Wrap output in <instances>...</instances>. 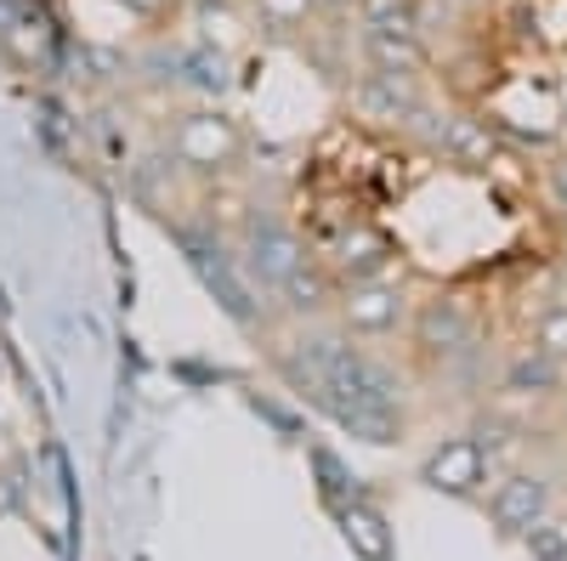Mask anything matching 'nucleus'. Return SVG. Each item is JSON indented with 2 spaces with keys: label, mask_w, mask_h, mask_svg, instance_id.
Here are the masks:
<instances>
[{
  "label": "nucleus",
  "mask_w": 567,
  "mask_h": 561,
  "mask_svg": "<svg viewBox=\"0 0 567 561\" xmlns=\"http://www.w3.org/2000/svg\"><path fill=\"white\" fill-rule=\"evenodd\" d=\"M284 374L290 386L318 403L341 432H352L358 443L386 448L403 437V392L398 374L386 363H374L363 346H352L336 330H307L290 352H284Z\"/></svg>",
  "instance_id": "f257e3e1"
},
{
  "label": "nucleus",
  "mask_w": 567,
  "mask_h": 561,
  "mask_svg": "<svg viewBox=\"0 0 567 561\" xmlns=\"http://www.w3.org/2000/svg\"><path fill=\"white\" fill-rule=\"evenodd\" d=\"M307 261H312V256H307L301 232H296L290 221H278V216H250L245 245H239V267H245V278H250L256 290L278 295Z\"/></svg>",
  "instance_id": "f03ea898"
},
{
  "label": "nucleus",
  "mask_w": 567,
  "mask_h": 561,
  "mask_svg": "<svg viewBox=\"0 0 567 561\" xmlns=\"http://www.w3.org/2000/svg\"><path fill=\"white\" fill-rule=\"evenodd\" d=\"M182 250H187V267L199 272V284L216 295V307L239 323V330H256L261 323V301H256V284L245 278L239 256H227L216 239H199V232H176Z\"/></svg>",
  "instance_id": "7ed1b4c3"
},
{
  "label": "nucleus",
  "mask_w": 567,
  "mask_h": 561,
  "mask_svg": "<svg viewBox=\"0 0 567 561\" xmlns=\"http://www.w3.org/2000/svg\"><path fill=\"white\" fill-rule=\"evenodd\" d=\"M488 471H494V454H488L483 437H449L425 454L420 482L432 494H449V499H471V494H483Z\"/></svg>",
  "instance_id": "20e7f679"
},
{
  "label": "nucleus",
  "mask_w": 567,
  "mask_h": 561,
  "mask_svg": "<svg viewBox=\"0 0 567 561\" xmlns=\"http://www.w3.org/2000/svg\"><path fill=\"white\" fill-rule=\"evenodd\" d=\"M171 148H176L182 165H194V170H227L233 159H239L245 136H239V125H233L227 114L205 108V114H187V120L176 125Z\"/></svg>",
  "instance_id": "39448f33"
},
{
  "label": "nucleus",
  "mask_w": 567,
  "mask_h": 561,
  "mask_svg": "<svg viewBox=\"0 0 567 561\" xmlns=\"http://www.w3.org/2000/svg\"><path fill=\"white\" fill-rule=\"evenodd\" d=\"M341 318L358 335H392L409 318V295L392 284V278H352L347 295H341Z\"/></svg>",
  "instance_id": "423d86ee"
},
{
  "label": "nucleus",
  "mask_w": 567,
  "mask_h": 561,
  "mask_svg": "<svg viewBox=\"0 0 567 561\" xmlns=\"http://www.w3.org/2000/svg\"><path fill=\"white\" fill-rule=\"evenodd\" d=\"M488 517L499 528V539H528V528H539L550 517V482L534 471H516L488 494Z\"/></svg>",
  "instance_id": "0eeeda50"
},
{
  "label": "nucleus",
  "mask_w": 567,
  "mask_h": 561,
  "mask_svg": "<svg viewBox=\"0 0 567 561\" xmlns=\"http://www.w3.org/2000/svg\"><path fill=\"white\" fill-rule=\"evenodd\" d=\"M358 108L369 120H381V125H409V120H432L425 114V97H420V85L414 74H392V69H369L363 85L352 91Z\"/></svg>",
  "instance_id": "6e6552de"
},
{
  "label": "nucleus",
  "mask_w": 567,
  "mask_h": 561,
  "mask_svg": "<svg viewBox=\"0 0 567 561\" xmlns=\"http://www.w3.org/2000/svg\"><path fill=\"white\" fill-rule=\"evenodd\" d=\"M336 522H341V539L352 544V555H363V561H398L392 528H386V517L369 499H347L336 510Z\"/></svg>",
  "instance_id": "1a4fd4ad"
},
{
  "label": "nucleus",
  "mask_w": 567,
  "mask_h": 561,
  "mask_svg": "<svg viewBox=\"0 0 567 561\" xmlns=\"http://www.w3.org/2000/svg\"><path fill=\"white\" fill-rule=\"evenodd\" d=\"M414 341L425 352H465L471 346V312L460 301H425L420 318H414Z\"/></svg>",
  "instance_id": "9d476101"
},
{
  "label": "nucleus",
  "mask_w": 567,
  "mask_h": 561,
  "mask_svg": "<svg viewBox=\"0 0 567 561\" xmlns=\"http://www.w3.org/2000/svg\"><path fill=\"white\" fill-rule=\"evenodd\" d=\"M432 136H437V148H443L454 165H471V170L494 165V136H488L483 120H471V114H443Z\"/></svg>",
  "instance_id": "9b49d317"
},
{
  "label": "nucleus",
  "mask_w": 567,
  "mask_h": 561,
  "mask_svg": "<svg viewBox=\"0 0 567 561\" xmlns=\"http://www.w3.org/2000/svg\"><path fill=\"white\" fill-rule=\"evenodd\" d=\"M171 63H176V80H182L187 91H205V97H216V91H227V80H233L227 45H216V40L182 45V52H176Z\"/></svg>",
  "instance_id": "f8f14e48"
},
{
  "label": "nucleus",
  "mask_w": 567,
  "mask_h": 561,
  "mask_svg": "<svg viewBox=\"0 0 567 561\" xmlns=\"http://www.w3.org/2000/svg\"><path fill=\"white\" fill-rule=\"evenodd\" d=\"M363 58H369V69L420 74V63H425L420 29H363Z\"/></svg>",
  "instance_id": "ddd939ff"
},
{
  "label": "nucleus",
  "mask_w": 567,
  "mask_h": 561,
  "mask_svg": "<svg viewBox=\"0 0 567 561\" xmlns=\"http://www.w3.org/2000/svg\"><path fill=\"white\" fill-rule=\"evenodd\" d=\"M561 374H567V363H561V357H550V352L528 346L523 357H516V363L505 368V386H511V392H556V386H561Z\"/></svg>",
  "instance_id": "4468645a"
},
{
  "label": "nucleus",
  "mask_w": 567,
  "mask_h": 561,
  "mask_svg": "<svg viewBox=\"0 0 567 561\" xmlns=\"http://www.w3.org/2000/svg\"><path fill=\"white\" fill-rule=\"evenodd\" d=\"M386 239H374L369 227H358V232H347L341 239V256H336V267L347 272V278H381V267H386Z\"/></svg>",
  "instance_id": "2eb2a0df"
},
{
  "label": "nucleus",
  "mask_w": 567,
  "mask_h": 561,
  "mask_svg": "<svg viewBox=\"0 0 567 561\" xmlns=\"http://www.w3.org/2000/svg\"><path fill=\"white\" fill-rule=\"evenodd\" d=\"M312 471H318V494L329 499V510H341L347 499H358V477L341 465V454L329 448H312Z\"/></svg>",
  "instance_id": "dca6fc26"
},
{
  "label": "nucleus",
  "mask_w": 567,
  "mask_h": 561,
  "mask_svg": "<svg viewBox=\"0 0 567 561\" xmlns=\"http://www.w3.org/2000/svg\"><path fill=\"white\" fill-rule=\"evenodd\" d=\"M278 301L290 307V312H318V307H329V272L307 261V267L290 278V284L278 290Z\"/></svg>",
  "instance_id": "f3484780"
},
{
  "label": "nucleus",
  "mask_w": 567,
  "mask_h": 561,
  "mask_svg": "<svg viewBox=\"0 0 567 561\" xmlns=\"http://www.w3.org/2000/svg\"><path fill=\"white\" fill-rule=\"evenodd\" d=\"M363 29H414V0H358Z\"/></svg>",
  "instance_id": "a211bd4d"
},
{
  "label": "nucleus",
  "mask_w": 567,
  "mask_h": 561,
  "mask_svg": "<svg viewBox=\"0 0 567 561\" xmlns=\"http://www.w3.org/2000/svg\"><path fill=\"white\" fill-rule=\"evenodd\" d=\"M534 346L567 363V301H556V307L539 312V323H534Z\"/></svg>",
  "instance_id": "6ab92c4d"
},
{
  "label": "nucleus",
  "mask_w": 567,
  "mask_h": 561,
  "mask_svg": "<svg viewBox=\"0 0 567 561\" xmlns=\"http://www.w3.org/2000/svg\"><path fill=\"white\" fill-rule=\"evenodd\" d=\"M256 12L267 29H301L318 12V0H256Z\"/></svg>",
  "instance_id": "aec40b11"
},
{
  "label": "nucleus",
  "mask_w": 567,
  "mask_h": 561,
  "mask_svg": "<svg viewBox=\"0 0 567 561\" xmlns=\"http://www.w3.org/2000/svg\"><path fill=\"white\" fill-rule=\"evenodd\" d=\"M523 544H528V555H534V561H567V528H556L550 517H545L539 528H528V539H523Z\"/></svg>",
  "instance_id": "412c9836"
},
{
  "label": "nucleus",
  "mask_w": 567,
  "mask_h": 561,
  "mask_svg": "<svg viewBox=\"0 0 567 561\" xmlns=\"http://www.w3.org/2000/svg\"><path fill=\"white\" fill-rule=\"evenodd\" d=\"M199 23H205V40H216V34H221V45H227L233 34H239V18H233V12L221 7V0H199Z\"/></svg>",
  "instance_id": "4be33fe9"
},
{
  "label": "nucleus",
  "mask_w": 567,
  "mask_h": 561,
  "mask_svg": "<svg viewBox=\"0 0 567 561\" xmlns=\"http://www.w3.org/2000/svg\"><path fill=\"white\" fill-rule=\"evenodd\" d=\"M550 187H556V205L567 210V159H561V165L550 170Z\"/></svg>",
  "instance_id": "5701e85b"
},
{
  "label": "nucleus",
  "mask_w": 567,
  "mask_h": 561,
  "mask_svg": "<svg viewBox=\"0 0 567 561\" xmlns=\"http://www.w3.org/2000/svg\"><path fill=\"white\" fill-rule=\"evenodd\" d=\"M125 7H131V12H159L165 0H125Z\"/></svg>",
  "instance_id": "b1692460"
}]
</instances>
